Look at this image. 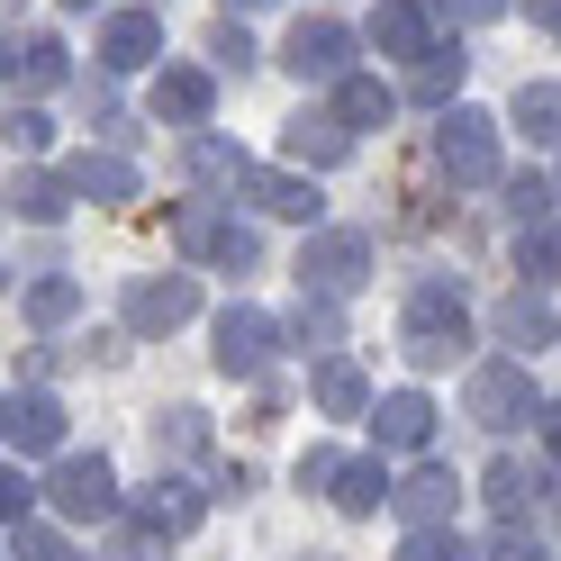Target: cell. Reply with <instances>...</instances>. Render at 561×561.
<instances>
[{
    "mask_svg": "<svg viewBox=\"0 0 561 561\" xmlns=\"http://www.w3.org/2000/svg\"><path fill=\"white\" fill-rule=\"evenodd\" d=\"M435 172H444L453 191H489V182H499V118L444 110V127H435Z\"/></svg>",
    "mask_w": 561,
    "mask_h": 561,
    "instance_id": "cell-1",
    "label": "cell"
},
{
    "mask_svg": "<svg viewBox=\"0 0 561 561\" xmlns=\"http://www.w3.org/2000/svg\"><path fill=\"white\" fill-rule=\"evenodd\" d=\"M471 344V308H462V290H453V280H426V290L408 299V363H453Z\"/></svg>",
    "mask_w": 561,
    "mask_h": 561,
    "instance_id": "cell-2",
    "label": "cell"
},
{
    "mask_svg": "<svg viewBox=\"0 0 561 561\" xmlns=\"http://www.w3.org/2000/svg\"><path fill=\"white\" fill-rule=\"evenodd\" d=\"M363 272H371V236H354V227H327V236L299 244V290L308 299H354Z\"/></svg>",
    "mask_w": 561,
    "mask_h": 561,
    "instance_id": "cell-3",
    "label": "cell"
},
{
    "mask_svg": "<svg viewBox=\"0 0 561 561\" xmlns=\"http://www.w3.org/2000/svg\"><path fill=\"white\" fill-rule=\"evenodd\" d=\"M172 236H182V254H199V263H218V272H254L263 263V244H254V227H236V218H218L208 199H191V208H172Z\"/></svg>",
    "mask_w": 561,
    "mask_h": 561,
    "instance_id": "cell-4",
    "label": "cell"
},
{
    "mask_svg": "<svg viewBox=\"0 0 561 561\" xmlns=\"http://www.w3.org/2000/svg\"><path fill=\"white\" fill-rule=\"evenodd\" d=\"M462 408L480 416L489 435H507V426H525V416H543L535 371H525V363H480V371H471V390H462Z\"/></svg>",
    "mask_w": 561,
    "mask_h": 561,
    "instance_id": "cell-5",
    "label": "cell"
},
{
    "mask_svg": "<svg viewBox=\"0 0 561 561\" xmlns=\"http://www.w3.org/2000/svg\"><path fill=\"white\" fill-rule=\"evenodd\" d=\"M280 64H290L299 82H354V27L344 19H299L290 46H280Z\"/></svg>",
    "mask_w": 561,
    "mask_h": 561,
    "instance_id": "cell-6",
    "label": "cell"
},
{
    "mask_svg": "<svg viewBox=\"0 0 561 561\" xmlns=\"http://www.w3.org/2000/svg\"><path fill=\"white\" fill-rule=\"evenodd\" d=\"M46 499L73 516V525H100L118 507V480H110V462L100 453H73V462H55V480H46Z\"/></svg>",
    "mask_w": 561,
    "mask_h": 561,
    "instance_id": "cell-7",
    "label": "cell"
},
{
    "mask_svg": "<svg viewBox=\"0 0 561 561\" xmlns=\"http://www.w3.org/2000/svg\"><path fill=\"white\" fill-rule=\"evenodd\" d=\"M182 318H199V280L191 272H163V280H136L127 290V327L136 335H172Z\"/></svg>",
    "mask_w": 561,
    "mask_h": 561,
    "instance_id": "cell-8",
    "label": "cell"
},
{
    "mask_svg": "<svg viewBox=\"0 0 561 561\" xmlns=\"http://www.w3.org/2000/svg\"><path fill=\"white\" fill-rule=\"evenodd\" d=\"M272 344H280V327L263 318V308H227V318H218V371L227 380H254L272 363Z\"/></svg>",
    "mask_w": 561,
    "mask_h": 561,
    "instance_id": "cell-9",
    "label": "cell"
},
{
    "mask_svg": "<svg viewBox=\"0 0 561 561\" xmlns=\"http://www.w3.org/2000/svg\"><path fill=\"white\" fill-rule=\"evenodd\" d=\"M154 55H163V10H118L100 27V64H110V73H146Z\"/></svg>",
    "mask_w": 561,
    "mask_h": 561,
    "instance_id": "cell-10",
    "label": "cell"
},
{
    "mask_svg": "<svg viewBox=\"0 0 561 561\" xmlns=\"http://www.w3.org/2000/svg\"><path fill=\"white\" fill-rule=\"evenodd\" d=\"M280 154H290L299 172H335L344 154H354V127H344V118H318V110H299L290 127H280Z\"/></svg>",
    "mask_w": 561,
    "mask_h": 561,
    "instance_id": "cell-11",
    "label": "cell"
},
{
    "mask_svg": "<svg viewBox=\"0 0 561 561\" xmlns=\"http://www.w3.org/2000/svg\"><path fill=\"white\" fill-rule=\"evenodd\" d=\"M208 110H218V82H208L199 64H163V73H154V118H172V127H208Z\"/></svg>",
    "mask_w": 561,
    "mask_h": 561,
    "instance_id": "cell-12",
    "label": "cell"
},
{
    "mask_svg": "<svg viewBox=\"0 0 561 561\" xmlns=\"http://www.w3.org/2000/svg\"><path fill=\"white\" fill-rule=\"evenodd\" d=\"M371 46L399 55V64H426V55H435V27H426L416 0H380V10H371Z\"/></svg>",
    "mask_w": 561,
    "mask_h": 561,
    "instance_id": "cell-13",
    "label": "cell"
},
{
    "mask_svg": "<svg viewBox=\"0 0 561 561\" xmlns=\"http://www.w3.org/2000/svg\"><path fill=\"white\" fill-rule=\"evenodd\" d=\"M371 426H380V444H390V453H416V444L435 435V399H426V390H390V399L371 408Z\"/></svg>",
    "mask_w": 561,
    "mask_h": 561,
    "instance_id": "cell-14",
    "label": "cell"
},
{
    "mask_svg": "<svg viewBox=\"0 0 561 561\" xmlns=\"http://www.w3.org/2000/svg\"><path fill=\"white\" fill-rule=\"evenodd\" d=\"M64 182H73V199L118 208V199H136V163H118V154H73V163H64Z\"/></svg>",
    "mask_w": 561,
    "mask_h": 561,
    "instance_id": "cell-15",
    "label": "cell"
},
{
    "mask_svg": "<svg viewBox=\"0 0 561 561\" xmlns=\"http://www.w3.org/2000/svg\"><path fill=\"white\" fill-rule=\"evenodd\" d=\"M453 507H462V480H453L444 462H426V471L399 489V516L408 525H453Z\"/></svg>",
    "mask_w": 561,
    "mask_h": 561,
    "instance_id": "cell-16",
    "label": "cell"
},
{
    "mask_svg": "<svg viewBox=\"0 0 561 561\" xmlns=\"http://www.w3.org/2000/svg\"><path fill=\"white\" fill-rule=\"evenodd\" d=\"M208 507L191 499L182 480H154V489H136V525H146V535H191Z\"/></svg>",
    "mask_w": 561,
    "mask_h": 561,
    "instance_id": "cell-17",
    "label": "cell"
},
{
    "mask_svg": "<svg viewBox=\"0 0 561 561\" xmlns=\"http://www.w3.org/2000/svg\"><path fill=\"white\" fill-rule=\"evenodd\" d=\"M55 444H64V408L46 390L10 399V453H55Z\"/></svg>",
    "mask_w": 561,
    "mask_h": 561,
    "instance_id": "cell-18",
    "label": "cell"
},
{
    "mask_svg": "<svg viewBox=\"0 0 561 561\" xmlns=\"http://www.w3.org/2000/svg\"><path fill=\"white\" fill-rule=\"evenodd\" d=\"M335 118L354 127V136H363V127H390V118H399V91L371 82V73H354V82H335Z\"/></svg>",
    "mask_w": 561,
    "mask_h": 561,
    "instance_id": "cell-19",
    "label": "cell"
},
{
    "mask_svg": "<svg viewBox=\"0 0 561 561\" xmlns=\"http://www.w3.org/2000/svg\"><path fill=\"white\" fill-rule=\"evenodd\" d=\"M535 499H543V471H535V462H516V453H499V462H489V507L516 525Z\"/></svg>",
    "mask_w": 561,
    "mask_h": 561,
    "instance_id": "cell-20",
    "label": "cell"
},
{
    "mask_svg": "<svg viewBox=\"0 0 561 561\" xmlns=\"http://www.w3.org/2000/svg\"><path fill=\"white\" fill-rule=\"evenodd\" d=\"M308 390H318V408H327V416H363V408H371V380H363L354 363H344V354H327Z\"/></svg>",
    "mask_w": 561,
    "mask_h": 561,
    "instance_id": "cell-21",
    "label": "cell"
},
{
    "mask_svg": "<svg viewBox=\"0 0 561 561\" xmlns=\"http://www.w3.org/2000/svg\"><path fill=\"white\" fill-rule=\"evenodd\" d=\"M10 82L19 91H55L64 82V37H46V27H37V37H19L10 46Z\"/></svg>",
    "mask_w": 561,
    "mask_h": 561,
    "instance_id": "cell-22",
    "label": "cell"
},
{
    "mask_svg": "<svg viewBox=\"0 0 561 561\" xmlns=\"http://www.w3.org/2000/svg\"><path fill=\"white\" fill-rule=\"evenodd\" d=\"M244 191H254L272 218H318V182H308V172H254Z\"/></svg>",
    "mask_w": 561,
    "mask_h": 561,
    "instance_id": "cell-23",
    "label": "cell"
},
{
    "mask_svg": "<svg viewBox=\"0 0 561 561\" xmlns=\"http://www.w3.org/2000/svg\"><path fill=\"white\" fill-rule=\"evenodd\" d=\"M10 199H19V218L55 227V218H64V199H73V182H64V172H19V182H10Z\"/></svg>",
    "mask_w": 561,
    "mask_h": 561,
    "instance_id": "cell-24",
    "label": "cell"
},
{
    "mask_svg": "<svg viewBox=\"0 0 561 561\" xmlns=\"http://www.w3.org/2000/svg\"><path fill=\"white\" fill-rule=\"evenodd\" d=\"M380 499H399L380 462H344V471H335V507H344V516H371Z\"/></svg>",
    "mask_w": 561,
    "mask_h": 561,
    "instance_id": "cell-25",
    "label": "cell"
},
{
    "mask_svg": "<svg viewBox=\"0 0 561 561\" xmlns=\"http://www.w3.org/2000/svg\"><path fill=\"white\" fill-rule=\"evenodd\" d=\"M516 127L535 136V146H561V82H525L516 91Z\"/></svg>",
    "mask_w": 561,
    "mask_h": 561,
    "instance_id": "cell-26",
    "label": "cell"
},
{
    "mask_svg": "<svg viewBox=\"0 0 561 561\" xmlns=\"http://www.w3.org/2000/svg\"><path fill=\"white\" fill-rule=\"evenodd\" d=\"M516 263H525V280H535V290H552V280H561V227H552V218L525 227V236H516Z\"/></svg>",
    "mask_w": 561,
    "mask_h": 561,
    "instance_id": "cell-27",
    "label": "cell"
},
{
    "mask_svg": "<svg viewBox=\"0 0 561 561\" xmlns=\"http://www.w3.org/2000/svg\"><path fill=\"white\" fill-rule=\"evenodd\" d=\"M191 172H199V182H254V163H244L236 146H227V136H199V146H191Z\"/></svg>",
    "mask_w": 561,
    "mask_h": 561,
    "instance_id": "cell-28",
    "label": "cell"
},
{
    "mask_svg": "<svg viewBox=\"0 0 561 561\" xmlns=\"http://www.w3.org/2000/svg\"><path fill=\"white\" fill-rule=\"evenodd\" d=\"M499 335L516 344V363H525V354H535V344L552 335V318H543V308H535V299H525V290H516V299L499 308Z\"/></svg>",
    "mask_w": 561,
    "mask_h": 561,
    "instance_id": "cell-29",
    "label": "cell"
},
{
    "mask_svg": "<svg viewBox=\"0 0 561 561\" xmlns=\"http://www.w3.org/2000/svg\"><path fill=\"white\" fill-rule=\"evenodd\" d=\"M73 308H82V280H37V290H27V327H64V318H73Z\"/></svg>",
    "mask_w": 561,
    "mask_h": 561,
    "instance_id": "cell-30",
    "label": "cell"
},
{
    "mask_svg": "<svg viewBox=\"0 0 561 561\" xmlns=\"http://www.w3.org/2000/svg\"><path fill=\"white\" fill-rule=\"evenodd\" d=\"M408 91H416V100H453V91H462V55H453V46H435V55L408 73Z\"/></svg>",
    "mask_w": 561,
    "mask_h": 561,
    "instance_id": "cell-31",
    "label": "cell"
},
{
    "mask_svg": "<svg viewBox=\"0 0 561 561\" xmlns=\"http://www.w3.org/2000/svg\"><path fill=\"white\" fill-rule=\"evenodd\" d=\"M10 561H82V552L64 543L55 525H37V516H27V525H10Z\"/></svg>",
    "mask_w": 561,
    "mask_h": 561,
    "instance_id": "cell-32",
    "label": "cell"
},
{
    "mask_svg": "<svg viewBox=\"0 0 561 561\" xmlns=\"http://www.w3.org/2000/svg\"><path fill=\"white\" fill-rule=\"evenodd\" d=\"M399 561H480V552L453 535V525H416V535L399 543Z\"/></svg>",
    "mask_w": 561,
    "mask_h": 561,
    "instance_id": "cell-33",
    "label": "cell"
},
{
    "mask_svg": "<svg viewBox=\"0 0 561 561\" xmlns=\"http://www.w3.org/2000/svg\"><path fill=\"white\" fill-rule=\"evenodd\" d=\"M208 426H199V408H163V426H154V453H199Z\"/></svg>",
    "mask_w": 561,
    "mask_h": 561,
    "instance_id": "cell-34",
    "label": "cell"
},
{
    "mask_svg": "<svg viewBox=\"0 0 561 561\" xmlns=\"http://www.w3.org/2000/svg\"><path fill=\"white\" fill-rule=\"evenodd\" d=\"M290 344H308V354H327V344H335V299H308L299 318H290Z\"/></svg>",
    "mask_w": 561,
    "mask_h": 561,
    "instance_id": "cell-35",
    "label": "cell"
},
{
    "mask_svg": "<svg viewBox=\"0 0 561 561\" xmlns=\"http://www.w3.org/2000/svg\"><path fill=\"white\" fill-rule=\"evenodd\" d=\"M552 191H561V182H535V172H525V182H507V218H516V227H543Z\"/></svg>",
    "mask_w": 561,
    "mask_h": 561,
    "instance_id": "cell-36",
    "label": "cell"
},
{
    "mask_svg": "<svg viewBox=\"0 0 561 561\" xmlns=\"http://www.w3.org/2000/svg\"><path fill=\"white\" fill-rule=\"evenodd\" d=\"M10 146H19V154H46V146H55L46 110H10Z\"/></svg>",
    "mask_w": 561,
    "mask_h": 561,
    "instance_id": "cell-37",
    "label": "cell"
},
{
    "mask_svg": "<svg viewBox=\"0 0 561 561\" xmlns=\"http://www.w3.org/2000/svg\"><path fill=\"white\" fill-rule=\"evenodd\" d=\"M489 561H543V543L525 535V525H499V535H489Z\"/></svg>",
    "mask_w": 561,
    "mask_h": 561,
    "instance_id": "cell-38",
    "label": "cell"
},
{
    "mask_svg": "<svg viewBox=\"0 0 561 561\" xmlns=\"http://www.w3.org/2000/svg\"><path fill=\"white\" fill-rule=\"evenodd\" d=\"M208 55H218V64H236V73H244V64H254V37H244V27H218V37H208Z\"/></svg>",
    "mask_w": 561,
    "mask_h": 561,
    "instance_id": "cell-39",
    "label": "cell"
},
{
    "mask_svg": "<svg viewBox=\"0 0 561 561\" xmlns=\"http://www.w3.org/2000/svg\"><path fill=\"white\" fill-rule=\"evenodd\" d=\"M444 19H462V27H489V19H507V0H444Z\"/></svg>",
    "mask_w": 561,
    "mask_h": 561,
    "instance_id": "cell-40",
    "label": "cell"
},
{
    "mask_svg": "<svg viewBox=\"0 0 561 561\" xmlns=\"http://www.w3.org/2000/svg\"><path fill=\"white\" fill-rule=\"evenodd\" d=\"M27 499H37V480H27V471L0 480V507H10V525H27Z\"/></svg>",
    "mask_w": 561,
    "mask_h": 561,
    "instance_id": "cell-41",
    "label": "cell"
},
{
    "mask_svg": "<svg viewBox=\"0 0 561 561\" xmlns=\"http://www.w3.org/2000/svg\"><path fill=\"white\" fill-rule=\"evenodd\" d=\"M110 561H154V535L136 525V535H110Z\"/></svg>",
    "mask_w": 561,
    "mask_h": 561,
    "instance_id": "cell-42",
    "label": "cell"
},
{
    "mask_svg": "<svg viewBox=\"0 0 561 561\" xmlns=\"http://www.w3.org/2000/svg\"><path fill=\"white\" fill-rule=\"evenodd\" d=\"M525 19H535L543 37H561V0H525Z\"/></svg>",
    "mask_w": 561,
    "mask_h": 561,
    "instance_id": "cell-43",
    "label": "cell"
},
{
    "mask_svg": "<svg viewBox=\"0 0 561 561\" xmlns=\"http://www.w3.org/2000/svg\"><path fill=\"white\" fill-rule=\"evenodd\" d=\"M543 444H552V453H561V408H543Z\"/></svg>",
    "mask_w": 561,
    "mask_h": 561,
    "instance_id": "cell-44",
    "label": "cell"
},
{
    "mask_svg": "<svg viewBox=\"0 0 561 561\" xmlns=\"http://www.w3.org/2000/svg\"><path fill=\"white\" fill-rule=\"evenodd\" d=\"M227 10H272V0H227Z\"/></svg>",
    "mask_w": 561,
    "mask_h": 561,
    "instance_id": "cell-45",
    "label": "cell"
},
{
    "mask_svg": "<svg viewBox=\"0 0 561 561\" xmlns=\"http://www.w3.org/2000/svg\"><path fill=\"white\" fill-rule=\"evenodd\" d=\"M64 10H91V0H64Z\"/></svg>",
    "mask_w": 561,
    "mask_h": 561,
    "instance_id": "cell-46",
    "label": "cell"
}]
</instances>
